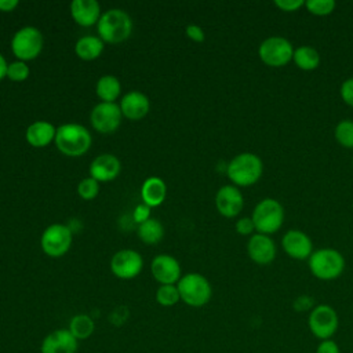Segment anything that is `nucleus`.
Listing matches in <instances>:
<instances>
[{
	"label": "nucleus",
	"mask_w": 353,
	"mask_h": 353,
	"mask_svg": "<svg viewBox=\"0 0 353 353\" xmlns=\"http://www.w3.org/2000/svg\"><path fill=\"white\" fill-rule=\"evenodd\" d=\"M263 174L262 159L252 152H241L236 154L226 165V175L232 185L247 188L255 185Z\"/></svg>",
	"instance_id": "f257e3e1"
},
{
	"label": "nucleus",
	"mask_w": 353,
	"mask_h": 353,
	"mask_svg": "<svg viewBox=\"0 0 353 353\" xmlns=\"http://www.w3.org/2000/svg\"><path fill=\"white\" fill-rule=\"evenodd\" d=\"M90 131L77 123H65L57 127L55 145L58 150L69 157H79L84 154L91 146Z\"/></svg>",
	"instance_id": "f03ea898"
},
{
	"label": "nucleus",
	"mask_w": 353,
	"mask_h": 353,
	"mask_svg": "<svg viewBox=\"0 0 353 353\" xmlns=\"http://www.w3.org/2000/svg\"><path fill=\"white\" fill-rule=\"evenodd\" d=\"M97 30L103 43L119 44L130 37L132 32V19L121 8H109L101 15L97 23Z\"/></svg>",
	"instance_id": "7ed1b4c3"
},
{
	"label": "nucleus",
	"mask_w": 353,
	"mask_h": 353,
	"mask_svg": "<svg viewBox=\"0 0 353 353\" xmlns=\"http://www.w3.org/2000/svg\"><path fill=\"white\" fill-rule=\"evenodd\" d=\"M345 258L335 248H319L312 252L307 259L310 273L323 281H331L342 276L345 270Z\"/></svg>",
	"instance_id": "20e7f679"
},
{
	"label": "nucleus",
	"mask_w": 353,
	"mask_h": 353,
	"mask_svg": "<svg viewBox=\"0 0 353 353\" xmlns=\"http://www.w3.org/2000/svg\"><path fill=\"white\" fill-rule=\"evenodd\" d=\"M284 218H285V212H284L283 204L273 197H265L259 200L251 214L255 232L268 234V236L281 229L284 223Z\"/></svg>",
	"instance_id": "39448f33"
},
{
	"label": "nucleus",
	"mask_w": 353,
	"mask_h": 353,
	"mask_svg": "<svg viewBox=\"0 0 353 353\" xmlns=\"http://www.w3.org/2000/svg\"><path fill=\"white\" fill-rule=\"evenodd\" d=\"M176 287L181 301L192 307H201L207 305L212 296V287L210 281L200 273L183 274Z\"/></svg>",
	"instance_id": "423d86ee"
},
{
	"label": "nucleus",
	"mask_w": 353,
	"mask_h": 353,
	"mask_svg": "<svg viewBox=\"0 0 353 353\" xmlns=\"http://www.w3.org/2000/svg\"><path fill=\"white\" fill-rule=\"evenodd\" d=\"M292 43L283 36H269L261 41L258 57L269 68H283L292 61Z\"/></svg>",
	"instance_id": "0eeeda50"
},
{
	"label": "nucleus",
	"mask_w": 353,
	"mask_h": 353,
	"mask_svg": "<svg viewBox=\"0 0 353 353\" xmlns=\"http://www.w3.org/2000/svg\"><path fill=\"white\" fill-rule=\"evenodd\" d=\"M44 39L34 26H23L17 30L11 39V50L19 61H32L43 50Z\"/></svg>",
	"instance_id": "6e6552de"
},
{
	"label": "nucleus",
	"mask_w": 353,
	"mask_h": 353,
	"mask_svg": "<svg viewBox=\"0 0 353 353\" xmlns=\"http://www.w3.org/2000/svg\"><path fill=\"white\" fill-rule=\"evenodd\" d=\"M339 325V317L335 309L327 303L316 305L307 317L310 332L320 341L331 339Z\"/></svg>",
	"instance_id": "1a4fd4ad"
},
{
	"label": "nucleus",
	"mask_w": 353,
	"mask_h": 353,
	"mask_svg": "<svg viewBox=\"0 0 353 353\" xmlns=\"http://www.w3.org/2000/svg\"><path fill=\"white\" fill-rule=\"evenodd\" d=\"M72 230L63 223H52L44 229L40 239V245L44 254L52 258L65 255L72 245Z\"/></svg>",
	"instance_id": "9d476101"
},
{
	"label": "nucleus",
	"mask_w": 353,
	"mask_h": 353,
	"mask_svg": "<svg viewBox=\"0 0 353 353\" xmlns=\"http://www.w3.org/2000/svg\"><path fill=\"white\" fill-rule=\"evenodd\" d=\"M123 113L116 102H99L90 113V121L94 130L101 134L114 132L121 123Z\"/></svg>",
	"instance_id": "9b49d317"
},
{
	"label": "nucleus",
	"mask_w": 353,
	"mask_h": 353,
	"mask_svg": "<svg viewBox=\"0 0 353 353\" xmlns=\"http://www.w3.org/2000/svg\"><path fill=\"white\" fill-rule=\"evenodd\" d=\"M143 268V259L141 254L135 250L124 248L117 251L110 259L112 273L123 280H130L137 277Z\"/></svg>",
	"instance_id": "f8f14e48"
},
{
	"label": "nucleus",
	"mask_w": 353,
	"mask_h": 353,
	"mask_svg": "<svg viewBox=\"0 0 353 353\" xmlns=\"http://www.w3.org/2000/svg\"><path fill=\"white\" fill-rule=\"evenodd\" d=\"M281 247L284 252L296 261L309 259L313 250V243L309 234L299 229H290L281 237Z\"/></svg>",
	"instance_id": "ddd939ff"
},
{
	"label": "nucleus",
	"mask_w": 353,
	"mask_h": 353,
	"mask_svg": "<svg viewBox=\"0 0 353 353\" xmlns=\"http://www.w3.org/2000/svg\"><path fill=\"white\" fill-rule=\"evenodd\" d=\"M247 254L254 263L265 266L276 259L277 247L270 236L255 232L247 241Z\"/></svg>",
	"instance_id": "4468645a"
},
{
	"label": "nucleus",
	"mask_w": 353,
	"mask_h": 353,
	"mask_svg": "<svg viewBox=\"0 0 353 353\" xmlns=\"http://www.w3.org/2000/svg\"><path fill=\"white\" fill-rule=\"evenodd\" d=\"M216 211L225 218L237 216L244 207V197L240 188L234 185H223L215 193Z\"/></svg>",
	"instance_id": "2eb2a0df"
},
{
	"label": "nucleus",
	"mask_w": 353,
	"mask_h": 353,
	"mask_svg": "<svg viewBox=\"0 0 353 353\" xmlns=\"http://www.w3.org/2000/svg\"><path fill=\"white\" fill-rule=\"evenodd\" d=\"M150 270L154 280L160 284H174L181 279V265L174 256L168 254H160L154 256L150 265Z\"/></svg>",
	"instance_id": "dca6fc26"
},
{
	"label": "nucleus",
	"mask_w": 353,
	"mask_h": 353,
	"mask_svg": "<svg viewBox=\"0 0 353 353\" xmlns=\"http://www.w3.org/2000/svg\"><path fill=\"white\" fill-rule=\"evenodd\" d=\"M79 347V341L73 334L66 330H55L44 336L41 342V353H76Z\"/></svg>",
	"instance_id": "f3484780"
},
{
	"label": "nucleus",
	"mask_w": 353,
	"mask_h": 353,
	"mask_svg": "<svg viewBox=\"0 0 353 353\" xmlns=\"http://www.w3.org/2000/svg\"><path fill=\"white\" fill-rule=\"evenodd\" d=\"M121 170L120 160L110 153L97 156L90 164V176L98 182L113 181Z\"/></svg>",
	"instance_id": "a211bd4d"
},
{
	"label": "nucleus",
	"mask_w": 353,
	"mask_h": 353,
	"mask_svg": "<svg viewBox=\"0 0 353 353\" xmlns=\"http://www.w3.org/2000/svg\"><path fill=\"white\" fill-rule=\"evenodd\" d=\"M120 110L128 120L143 119L150 109L149 98L141 91H130L120 101Z\"/></svg>",
	"instance_id": "6ab92c4d"
},
{
	"label": "nucleus",
	"mask_w": 353,
	"mask_h": 353,
	"mask_svg": "<svg viewBox=\"0 0 353 353\" xmlns=\"http://www.w3.org/2000/svg\"><path fill=\"white\" fill-rule=\"evenodd\" d=\"M72 18L84 28L97 25L101 18V6L97 0H73L70 3Z\"/></svg>",
	"instance_id": "aec40b11"
},
{
	"label": "nucleus",
	"mask_w": 353,
	"mask_h": 353,
	"mask_svg": "<svg viewBox=\"0 0 353 353\" xmlns=\"http://www.w3.org/2000/svg\"><path fill=\"white\" fill-rule=\"evenodd\" d=\"M55 132H57V128L50 121L39 120V121H33L26 128L25 138L29 145L34 148H44L51 141L55 139Z\"/></svg>",
	"instance_id": "412c9836"
},
{
	"label": "nucleus",
	"mask_w": 353,
	"mask_h": 353,
	"mask_svg": "<svg viewBox=\"0 0 353 353\" xmlns=\"http://www.w3.org/2000/svg\"><path fill=\"white\" fill-rule=\"evenodd\" d=\"M165 194H167L165 182L159 176L146 178L141 186L142 201L150 208L160 205L164 201Z\"/></svg>",
	"instance_id": "4be33fe9"
},
{
	"label": "nucleus",
	"mask_w": 353,
	"mask_h": 353,
	"mask_svg": "<svg viewBox=\"0 0 353 353\" xmlns=\"http://www.w3.org/2000/svg\"><path fill=\"white\" fill-rule=\"evenodd\" d=\"M105 43L99 36L87 34L80 37L74 44V51L79 58L84 61H92L97 59L102 51H103Z\"/></svg>",
	"instance_id": "5701e85b"
},
{
	"label": "nucleus",
	"mask_w": 353,
	"mask_h": 353,
	"mask_svg": "<svg viewBox=\"0 0 353 353\" xmlns=\"http://www.w3.org/2000/svg\"><path fill=\"white\" fill-rule=\"evenodd\" d=\"M292 62L298 69L303 72H312L320 66L321 58H320V52L314 47L299 46L294 50Z\"/></svg>",
	"instance_id": "b1692460"
},
{
	"label": "nucleus",
	"mask_w": 353,
	"mask_h": 353,
	"mask_svg": "<svg viewBox=\"0 0 353 353\" xmlns=\"http://www.w3.org/2000/svg\"><path fill=\"white\" fill-rule=\"evenodd\" d=\"M95 91L102 102H114L120 95L121 84L116 76L103 74L98 79Z\"/></svg>",
	"instance_id": "393cba45"
},
{
	"label": "nucleus",
	"mask_w": 353,
	"mask_h": 353,
	"mask_svg": "<svg viewBox=\"0 0 353 353\" xmlns=\"http://www.w3.org/2000/svg\"><path fill=\"white\" fill-rule=\"evenodd\" d=\"M164 236V228L160 221L154 218H149L148 221L139 223L138 226V237L145 244H157Z\"/></svg>",
	"instance_id": "a878e982"
},
{
	"label": "nucleus",
	"mask_w": 353,
	"mask_h": 353,
	"mask_svg": "<svg viewBox=\"0 0 353 353\" xmlns=\"http://www.w3.org/2000/svg\"><path fill=\"white\" fill-rule=\"evenodd\" d=\"M94 320L88 314H76L72 317L69 323V331L73 334V336L79 339H87L94 332Z\"/></svg>",
	"instance_id": "bb28decb"
},
{
	"label": "nucleus",
	"mask_w": 353,
	"mask_h": 353,
	"mask_svg": "<svg viewBox=\"0 0 353 353\" xmlns=\"http://www.w3.org/2000/svg\"><path fill=\"white\" fill-rule=\"evenodd\" d=\"M334 137L342 148L353 149V120L343 119L338 121L334 128Z\"/></svg>",
	"instance_id": "cd10ccee"
},
{
	"label": "nucleus",
	"mask_w": 353,
	"mask_h": 353,
	"mask_svg": "<svg viewBox=\"0 0 353 353\" xmlns=\"http://www.w3.org/2000/svg\"><path fill=\"white\" fill-rule=\"evenodd\" d=\"M179 301V291L174 284H161L156 291V302L161 306H174Z\"/></svg>",
	"instance_id": "c85d7f7f"
},
{
	"label": "nucleus",
	"mask_w": 353,
	"mask_h": 353,
	"mask_svg": "<svg viewBox=\"0 0 353 353\" xmlns=\"http://www.w3.org/2000/svg\"><path fill=\"white\" fill-rule=\"evenodd\" d=\"M336 3L334 0H307L305 1V8L309 14L314 17H327L334 12Z\"/></svg>",
	"instance_id": "c756f323"
},
{
	"label": "nucleus",
	"mask_w": 353,
	"mask_h": 353,
	"mask_svg": "<svg viewBox=\"0 0 353 353\" xmlns=\"http://www.w3.org/2000/svg\"><path fill=\"white\" fill-rule=\"evenodd\" d=\"M99 192V182L91 176L83 178L77 185V193L83 200H92Z\"/></svg>",
	"instance_id": "7c9ffc66"
},
{
	"label": "nucleus",
	"mask_w": 353,
	"mask_h": 353,
	"mask_svg": "<svg viewBox=\"0 0 353 353\" xmlns=\"http://www.w3.org/2000/svg\"><path fill=\"white\" fill-rule=\"evenodd\" d=\"M29 66L26 65V62L23 61H14L11 63H8V68H7V77L11 80V81H23L29 77Z\"/></svg>",
	"instance_id": "2f4dec72"
},
{
	"label": "nucleus",
	"mask_w": 353,
	"mask_h": 353,
	"mask_svg": "<svg viewBox=\"0 0 353 353\" xmlns=\"http://www.w3.org/2000/svg\"><path fill=\"white\" fill-rule=\"evenodd\" d=\"M234 229H236V232H237L240 236H252V234L255 233V226H254V222H252L251 216L239 218V219L236 221Z\"/></svg>",
	"instance_id": "473e14b6"
},
{
	"label": "nucleus",
	"mask_w": 353,
	"mask_h": 353,
	"mask_svg": "<svg viewBox=\"0 0 353 353\" xmlns=\"http://www.w3.org/2000/svg\"><path fill=\"white\" fill-rule=\"evenodd\" d=\"M341 99L350 108H353V77H347L339 87Z\"/></svg>",
	"instance_id": "72a5a7b5"
},
{
	"label": "nucleus",
	"mask_w": 353,
	"mask_h": 353,
	"mask_svg": "<svg viewBox=\"0 0 353 353\" xmlns=\"http://www.w3.org/2000/svg\"><path fill=\"white\" fill-rule=\"evenodd\" d=\"M273 4L283 12H295L305 7L303 0H276L273 1Z\"/></svg>",
	"instance_id": "f704fd0d"
},
{
	"label": "nucleus",
	"mask_w": 353,
	"mask_h": 353,
	"mask_svg": "<svg viewBox=\"0 0 353 353\" xmlns=\"http://www.w3.org/2000/svg\"><path fill=\"white\" fill-rule=\"evenodd\" d=\"M149 218H150V207L146 205L145 203L138 204V205L134 208L132 219H134L137 223H142V222L148 221Z\"/></svg>",
	"instance_id": "c9c22d12"
},
{
	"label": "nucleus",
	"mask_w": 353,
	"mask_h": 353,
	"mask_svg": "<svg viewBox=\"0 0 353 353\" xmlns=\"http://www.w3.org/2000/svg\"><path fill=\"white\" fill-rule=\"evenodd\" d=\"M185 33H186V36H188L190 40H193V41H196V43H201V41H204V39H205L204 30H203L199 25H194V23L188 25L186 29H185Z\"/></svg>",
	"instance_id": "e433bc0d"
},
{
	"label": "nucleus",
	"mask_w": 353,
	"mask_h": 353,
	"mask_svg": "<svg viewBox=\"0 0 353 353\" xmlns=\"http://www.w3.org/2000/svg\"><path fill=\"white\" fill-rule=\"evenodd\" d=\"M314 307V302L312 296L307 295H301L294 301V309L298 312H306V310H312Z\"/></svg>",
	"instance_id": "4c0bfd02"
},
{
	"label": "nucleus",
	"mask_w": 353,
	"mask_h": 353,
	"mask_svg": "<svg viewBox=\"0 0 353 353\" xmlns=\"http://www.w3.org/2000/svg\"><path fill=\"white\" fill-rule=\"evenodd\" d=\"M316 353H341V350L335 341L324 339V341H320V343L317 345Z\"/></svg>",
	"instance_id": "58836bf2"
},
{
	"label": "nucleus",
	"mask_w": 353,
	"mask_h": 353,
	"mask_svg": "<svg viewBox=\"0 0 353 353\" xmlns=\"http://www.w3.org/2000/svg\"><path fill=\"white\" fill-rule=\"evenodd\" d=\"M18 6V0H0V11H12Z\"/></svg>",
	"instance_id": "ea45409f"
},
{
	"label": "nucleus",
	"mask_w": 353,
	"mask_h": 353,
	"mask_svg": "<svg viewBox=\"0 0 353 353\" xmlns=\"http://www.w3.org/2000/svg\"><path fill=\"white\" fill-rule=\"evenodd\" d=\"M7 68H8V63H7L6 58L3 57V54L0 52V80L7 77Z\"/></svg>",
	"instance_id": "a19ab883"
},
{
	"label": "nucleus",
	"mask_w": 353,
	"mask_h": 353,
	"mask_svg": "<svg viewBox=\"0 0 353 353\" xmlns=\"http://www.w3.org/2000/svg\"><path fill=\"white\" fill-rule=\"evenodd\" d=\"M352 165H353V157H352Z\"/></svg>",
	"instance_id": "79ce46f5"
}]
</instances>
